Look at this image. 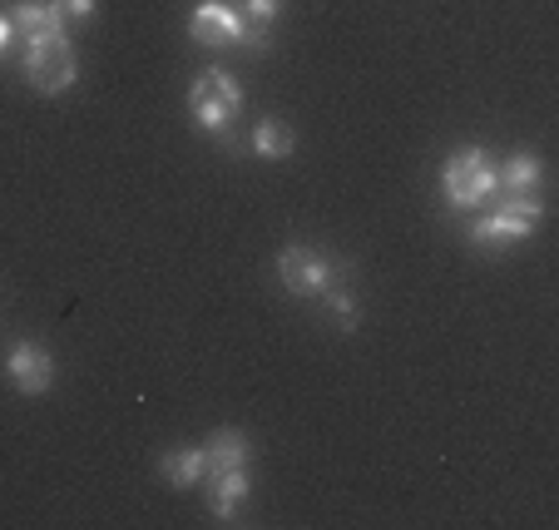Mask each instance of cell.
Instances as JSON below:
<instances>
[{"label":"cell","instance_id":"13","mask_svg":"<svg viewBox=\"0 0 559 530\" xmlns=\"http://www.w3.org/2000/svg\"><path fill=\"white\" fill-rule=\"evenodd\" d=\"M253 154L258 160H267V164H277V160H293V149H297V134H293V125L287 119H258L253 125Z\"/></svg>","mask_w":559,"mask_h":530},{"label":"cell","instance_id":"14","mask_svg":"<svg viewBox=\"0 0 559 530\" xmlns=\"http://www.w3.org/2000/svg\"><path fill=\"white\" fill-rule=\"evenodd\" d=\"M287 0H243V45L248 50H267V31L283 15Z\"/></svg>","mask_w":559,"mask_h":530},{"label":"cell","instance_id":"8","mask_svg":"<svg viewBox=\"0 0 559 530\" xmlns=\"http://www.w3.org/2000/svg\"><path fill=\"white\" fill-rule=\"evenodd\" d=\"M11 25H15V40H21V45L70 35V21L55 11L50 0H11Z\"/></svg>","mask_w":559,"mask_h":530},{"label":"cell","instance_id":"6","mask_svg":"<svg viewBox=\"0 0 559 530\" xmlns=\"http://www.w3.org/2000/svg\"><path fill=\"white\" fill-rule=\"evenodd\" d=\"M5 377H11V387L21 397H45L55 387V357L40 348V342L21 338V342H11V352H5Z\"/></svg>","mask_w":559,"mask_h":530},{"label":"cell","instance_id":"2","mask_svg":"<svg viewBox=\"0 0 559 530\" xmlns=\"http://www.w3.org/2000/svg\"><path fill=\"white\" fill-rule=\"evenodd\" d=\"M441 193H445V203L461 209V213L465 209H486V203L500 193L496 164H490L486 149H475V144L455 149L451 160H445V169H441Z\"/></svg>","mask_w":559,"mask_h":530},{"label":"cell","instance_id":"5","mask_svg":"<svg viewBox=\"0 0 559 530\" xmlns=\"http://www.w3.org/2000/svg\"><path fill=\"white\" fill-rule=\"evenodd\" d=\"M277 278H283V287L293 297H322L332 283L347 278V263L317 254V248H307V244H293L277 254Z\"/></svg>","mask_w":559,"mask_h":530},{"label":"cell","instance_id":"11","mask_svg":"<svg viewBox=\"0 0 559 530\" xmlns=\"http://www.w3.org/2000/svg\"><path fill=\"white\" fill-rule=\"evenodd\" d=\"M158 476L169 481L174 491H193V486H203V476H209L203 446H174V451H164V457H158Z\"/></svg>","mask_w":559,"mask_h":530},{"label":"cell","instance_id":"3","mask_svg":"<svg viewBox=\"0 0 559 530\" xmlns=\"http://www.w3.org/2000/svg\"><path fill=\"white\" fill-rule=\"evenodd\" d=\"M238 109H243V85L233 80L228 70H199L193 74V85H189V115L199 129H209L213 139L228 134L233 119H238Z\"/></svg>","mask_w":559,"mask_h":530},{"label":"cell","instance_id":"1","mask_svg":"<svg viewBox=\"0 0 559 530\" xmlns=\"http://www.w3.org/2000/svg\"><path fill=\"white\" fill-rule=\"evenodd\" d=\"M539 219H545V203L539 199L506 193V199H496L490 209H480V219H471L465 238H471L480 254H500V248H510V244H525L539 228Z\"/></svg>","mask_w":559,"mask_h":530},{"label":"cell","instance_id":"17","mask_svg":"<svg viewBox=\"0 0 559 530\" xmlns=\"http://www.w3.org/2000/svg\"><path fill=\"white\" fill-rule=\"evenodd\" d=\"M11 45H15V25H11V11H0V60L11 55Z\"/></svg>","mask_w":559,"mask_h":530},{"label":"cell","instance_id":"15","mask_svg":"<svg viewBox=\"0 0 559 530\" xmlns=\"http://www.w3.org/2000/svg\"><path fill=\"white\" fill-rule=\"evenodd\" d=\"M322 297H328V308H332V318H337V328H342V332H352V328L361 322V308H357V297H352V287L332 283Z\"/></svg>","mask_w":559,"mask_h":530},{"label":"cell","instance_id":"10","mask_svg":"<svg viewBox=\"0 0 559 530\" xmlns=\"http://www.w3.org/2000/svg\"><path fill=\"white\" fill-rule=\"evenodd\" d=\"M203 461H209V476L213 471L248 467V461H253V436L238 432V426H218V432L203 441Z\"/></svg>","mask_w":559,"mask_h":530},{"label":"cell","instance_id":"9","mask_svg":"<svg viewBox=\"0 0 559 530\" xmlns=\"http://www.w3.org/2000/svg\"><path fill=\"white\" fill-rule=\"evenodd\" d=\"M203 486H209V510H213V520H223V526H233V520H238V506L253 496V476H248V467L213 471V476H203Z\"/></svg>","mask_w":559,"mask_h":530},{"label":"cell","instance_id":"16","mask_svg":"<svg viewBox=\"0 0 559 530\" xmlns=\"http://www.w3.org/2000/svg\"><path fill=\"white\" fill-rule=\"evenodd\" d=\"M50 5L64 15V21H90V15H95V5H99V0H50Z\"/></svg>","mask_w":559,"mask_h":530},{"label":"cell","instance_id":"7","mask_svg":"<svg viewBox=\"0 0 559 530\" xmlns=\"http://www.w3.org/2000/svg\"><path fill=\"white\" fill-rule=\"evenodd\" d=\"M189 35L199 45H213V50H223V45H243V11L228 5V0H199L193 15H189Z\"/></svg>","mask_w":559,"mask_h":530},{"label":"cell","instance_id":"4","mask_svg":"<svg viewBox=\"0 0 559 530\" xmlns=\"http://www.w3.org/2000/svg\"><path fill=\"white\" fill-rule=\"evenodd\" d=\"M21 70H25V80H31L35 95H45V99L74 90V80H80V60H74L70 35H55V40H31L21 50Z\"/></svg>","mask_w":559,"mask_h":530},{"label":"cell","instance_id":"12","mask_svg":"<svg viewBox=\"0 0 559 530\" xmlns=\"http://www.w3.org/2000/svg\"><path fill=\"white\" fill-rule=\"evenodd\" d=\"M496 184H500V193L539 199V184H545V164H539V154L520 149V154H510V160H506V169H496Z\"/></svg>","mask_w":559,"mask_h":530}]
</instances>
